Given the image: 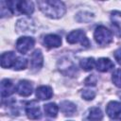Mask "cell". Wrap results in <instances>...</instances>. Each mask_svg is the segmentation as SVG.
<instances>
[{"instance_id":"obj_11","label":"cell","mask_w":121,"mask_h":121,"mask_svg":"<svg viewBox=\"0 0 121 121\" xmlns=\"http://www.w3.org/2000/svg\"><path fill=\"white\" fill-rule=\"evenodd\" d=\"M16 60H17V57H16L14 52L9 51V52L3 53L1 55V66H2V68L13 67Z\"/></svg>"},{"instance_id":"obj_20","label":"cell","mask_w":121,"mask_h":121,"mask_svg":"<svg viewBox=\"0 0 121 121\" xmlns=\"http://www.w3.org/2000/svg\"><path fill=\"white\" fill-rule=\"evenodd\" d=\"M112 26H114L116 31H119L118 35L121 36V12L113 11L112 13Z\"/></svg>"},{"instance_id":"obj_16","label":"cell","mask_w":121,"mask_h":121,"mask_svg":"<svg viewBox=\"0 0 121 121\" xmlns=\"http://www.w3.org/2000/svg\"><path fill=\"white\" fill-rule=\"evenodd\" d=\"M53 95V91L49 86H40L36 90V96L40 100H47Z\"/></svg>"},{"instance_id":"obj_2","label":"cell","mask_w":121,"mask_h":121,"mask_svg":"<svg viewBox=\"0 0 121 121\" xmlns=\"http://www.w3.org/2000/svg\"><path fill=\"white\" fill-rule=\"evenodd\" d=\"M94 38L97 44L99 45H108L112 42V32L109 30L104 26H98L95 32H94Z\"/></svg>"},{"instance_id":"obj_26","label":"cell","mask_w":121,"mask_h":121,"mask_svg":"<svg viewBox=\"0 0 121 121\" xmlns=\"http://www.w3.org/2000/svg\"><path fill=\"white\" fill-rule=\"evenodd\" d=\"M113 56H114V59L115 60L121 65V47H119L118 49H116L113 53Z\"/></svg>"},{"instance_id":"obj_6","label":"cell","mask_w":121,"mask_h":121,"mask_svg":"<svg viewBox=\"0 0 121 121\" xmlns=\"http://www.w3.org/2000/svg\"><path fill=\"white\" fill-rule=\"evenodd\" d=\"M59 69L64 76L74 77L78 73L77 66L68 59H62L59 61Z\"/></svg>"},{"instance_id":"obj_19","label":"cell","mask_w":121,"mask_h":121,"mask_svg":"<svg viewBox=\"0 0 121 121\" xmlns=\"http://www.w3.org/2000/svg\"><path fill=\"white\" fill-rule=\"evenodd\" d=\"M43 109H44L45 114L49 117H56L59 112V107L57 106L56 103H53V102L45 104Z\"/></svg>"},{"instance_id":"obj_15","label":"cell","mask_w":121,"mask_h":121,"mask_svg":"<svg viewBox=\"0 0 121 121\" xmlns=\"http://www.w3.org/2000/svg\"><path fill=\"white\" fill-rule=\"evenodd\" d=\"M95 67L99 72H109L114 67L113 62L108 58H100L95 62Z\"/></svg>"},{"instance_id":"obj_25","label":"cell","mask_w":121,"mask_h":121,"mask_svg":"<svg viewBox=\"0 0 121 121\" xmlns=\"http://www.w3.org/2000/svg\"><path fill=\"white\" fill-rule=\"evenodd\" d=\"M96 82H97V78L95 75H90L84 81L85 85H87V86H95L96 84Z\"/></svg>"},{"instance_id":"obj_17","label":"cell","mask_w":121,"mask_h":121,"mask_svg":"<svg viewBox=\"0 0 121 121\" xmlns=\"http://www.w3.org/2000/svg\"><path fill=\"white\" fill-rule=\"evenodd\" d=\"M60 111L64 115L71 116L77 112V106L68 100H64L60 103Z\"/></svg>"},{"instance_id":"obj_8","label":"cell","mask_w":121,"mask_h":121,"mask_svg":"<svg viewBox=\"0 0 121 121\" xmlns=\"http://www.w3.org/2000/svg\"><path fill=\"white\" fill-rule=\"evenodd\" d=\"M0 91H1V97L5 98V97H8V96L11 95L14 93V91H16V87L13 85L11 80H9L8 78H5L1 81Z\"/></svg>"},{"instance_id":"obj_24","label":"cell","mask_w":121,"mask_h":121,"mask_svg":"<svg viewBox=\"0 0 121 121\" xmlns=\"http://www.w3.org/2000/svg\"><path fill=\"white\" fill-rule=\"evenodd\" d=\"M81 96L85 99V100H92L95 98V92L93 90H82L81 92Z\"/></svg>"},{"instance_id":"obj_21","label":"cell","mask_w":121,"mask_h":121,"mask_svg":"<svg viewBox=\"0 0 121 121\" xmlns=\"http://www.w3.org/2000/svg\"><path fill=\"white\" fill-rule=\"evenodd\" d=\"M95 62L94 58H85L80 60V67L84 71H91L95 66Z\"/></svg>"},{"instance_id":"obj_18","label":"cell","mask_w":121,"mask_h":121,"mask_svg":"<svg viewBox=\"0 0 121 121\" xmlns=\"http://www.w3.org/2000/svg\"><path fill=\"white\" fill-rule=\"evenodd\" d=\"M103 118V113L98 107H92L88 112V119L91 121H100Z\"/></svg>"},{"instance_id":"obj_23","label":"cell","mask_w":121,"mask_h":121,"mask_svg":"<svg viewBox=\"0 0 121 121\" xmlns=\"http://www.w3.org/2000/svg\"><path fill=\"white\" fill-rule=\"evenodd\" d=\"M112 80L116 87L121 88V69H116L113 72L112 76Z\"/></svg>"},{"instance_id":"obj_5","label":"cell","mask_w":121,"mask_h":121,"mask_svg":"<svg viewBox=\"0 0 121 121\" xmlns=\"http://www.w3.org/2000/svg\"><path fill=\"white\" fill-rule=\"evenodd\" d=\"M35 44V41L33 38L28 36H23L19 38L16 42V49L21 54H26Z\"/></svg>"},{"instance_id":"obj_10","label":"cell","mask_w":121,"mask_h":121,"mask_svg":"<svg viewBox=\"0 0 121 121\" xmlns=\"http://www.w3.org/2000/svg\"><path fill=\"white\" fill-rule=\"evenodd\" d=\"M33 87L27 80H20L16 85V92L21 96H28L32 94Z\"/></svg>"},{"instance_id":"obj_13","label":"cell","mask_w":121,"mask_h":121,"mask_svg":"<svg viewBox=\"0 0 121 121\" xmlns=\"http://www.w3.org/2000/svg\"><path fill=\"white\" fill-rule=\"evenodd\" d=\"M43 44L47 48L59 47L61 44V38L56 34H48L43 38Z\"/></svg>"},{"instance_id":"obj_14","label":"cell","mask_w":121,"mask_h":121,"mask_svg":"<svg viewBox=\"0 0 121 121\" xmlns=\"http://www.w3.org/2000/svg\"><path fill=\"white\" fill-rule=\"evenodd\" d=\"M106 112L109 117L116 118L121 113V103L118 101H111L106 107Z\"/></svg>"},{"instance_id":"obj_4","label":"cell","mask_w":121,"mask_h":121,"mask_svg":"<svg viewBox=\"0 0 121 121\" xmlns=\"http://www.w3.org/2000/svg\"><path fill=\"white\" fill-rule=\"evenodd\" d=\"M15 29L20 34H30L35 32V24L30 18H21L16 22Z\"/></svg>"},{"instance_id":"obj_27","label":"cell","mask_w":121,"mask_h":121,"mask_svg":"<svg viewBox=\"0 0 121 121\" xmlns=\"http://www.w3.org/2000/svg\"><path fill=\"white\" fill-rule=\"evenodd\" d=\"M114 121H121V118H118V119H116V120H114Z\"/></svg>"},{"instance_id":"obj_1","label":"cell","mask_w":121,"mask_h":121,"mask_svg":"<svg viewBox=\"0 0 121 121\" xmlns=\"http://www.w3.org/2000/svg\"><path fill=\"white\" fill-rule=\"evenodd\" d=\"M38 6L41 11L51 19H59L62 17L66 11V7L63 2L57 0L38 1Z\"/></svg>"},{"instance_id":"obj_9","label":"cell","mask_w":121,"mask_h":121,"mask_svg":"<svg viewBox=\"0 0 121 121\" xmlns=\"http://www.w3.org/2000/svg\"><path fill=\"white\" fill-rule=\"evenodd\" d=\"M16 10L25 15H30L34 11V5L31 1H16Z\"/></svg>"},{"instance_id":"obj_3","label":"cell","mask_w":121,"mask_h":121,"mask_svg":"<svg viewBox=\"0 0 121 121\" xmlns=\"http://www.w3.org/2000/svg\"><path fill=\"white\" fill-rule=\"evenodd\" d=\"M66 41L71 44L79 43L84 47H89L90 46V41L87 38L85 32L83 30H81V29H76V30L71 31L67 35Z\"/></svg>"},{"instance_id":"obj_7","label":"cell","mask_w":121,"mask_h":121,"mask_svg":"<svg viewBox=\"0 0 121 121\" xmlns=\"http://www.w3.org/2000/svg\"><path fill=\"white\" fill-rule=\"evenodd\" d=\"M25 110L27 117L31 120H38L42 117V112L39 107V104L34 100L27 102Z\"/></svg>"},{"instance_id":"obj_12","label":"cell","mask_w":121,"mask_h":121,"mask_svg":"<svg viewBox=\"0 0 121 121\" xmlns=\"http://www.w3.org/2000/svg\"><path fill=\"white\" fill-rule=\"evenodd\" d=\"M43 63V57L40 49H36L30 57V65L33 70H39L42 68Z\"/></svg>"},{"instance_id":"obj_22","label":"cell","mask_w":121,"mask_h":121,"mask_svg":"<svg viewBox=\"0 0 121 121\" xmlns=\"http://www.w3.org/2000/svg\"><path fill=\"white\" fill-rule=\"evenodd\" d=\"M26 66H27V60H26V59H25L23 57H19V58H17V60H16V61H15V63H14V65H13L12 68L14 70L19 71V70L26 69Z\"/></svg>"}]
</instances>
